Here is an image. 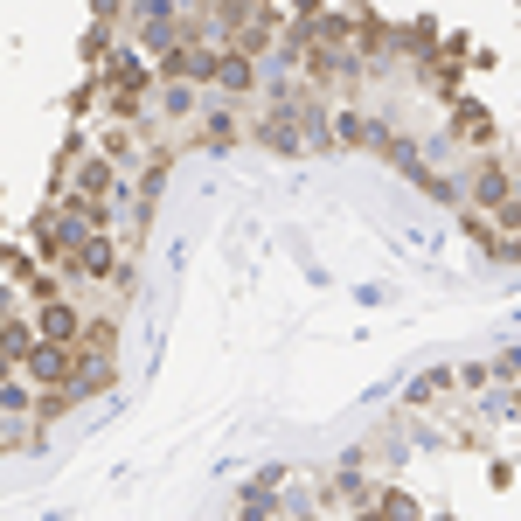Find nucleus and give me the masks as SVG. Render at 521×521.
<instances>
[{"label": "nucleus", "mask_w": 521, "mask_h": 521, "mask_svg": "<svg viewBox=\"0 0 521 521\" xmlns=\"http://www.w3.org/2000/svg\"><path fill=\"white\" fill-rule=\"evenodd\" d=\"M35 334H42V341H63V348H77V341H84V313H77L70 299H42Z\"/></svg>", "instance_id": "f257e3e1"}, {"label": "nucleus", "mask_w": 521, "mask_h": 521, "mask_svg": "<svg viewBox=\"0 0 521 521\" xmlns=\"http://www.w3.org/2000/svg\"><path fill=\"white\" fill-rule=\"evenodd\" d=\"M112 181H119V167H112V160H84V167H77L84 216H105V202H112Z\"/></svg>", "instance_id": "f03ea898"}, {"label": "nucleus", "mask_w": 521, "mask_h": 521, "mask_svg": "<svg viewBox=\"0 0 521 521\" xmlns=\"http://www.w3.org/2000/svg\"><path fill=\"white\" fill-rule=\"evenodd\" d=\"M334 146H383V126L362 112H334Z\"/></svg>", "instance_id": "7ed1b4c3"}, {"label": "nucleus", "mask_w": 521, "mask_h": 521, "mask_svg": "<svg viewBox=\"0 0 521 521\" xmlns=\"http://www.w3.org/2000/svg\"><path fill=\"white\" fill-rule=\"evenodd\" d=\"M452 132H459L466 146H487V139H494L487 112H480V105H466V98H452Z\"/></svg>", "instance_id": "20e7f679"}, {"label": "nucleus", "mask_w": 521, "mask_h": 521, "mask_svg": "<svg viewBox=\"0 0 521 521\" xmlns=\"http://www.w3.org/2000/svg\"><path fill=\"white\" fill-rule=\"evenodd\" d=\"M216 84H223V91H251V84H258V63L230 49V56H216Z\"/></svg>", "instance_id": "39448f33"}, {"label": "nucleus", "mask_w": 521, "mask_h": 521, "mask_svg": "<svg viewBox=\"0 0 521 521\" xmlns=\"http://www.w3.org/2000/svg\"><path fill=\"white\" fill-rule=\"evenodd\" d=\"M438 42V21H410V28H396V49H410V56H424Z\"/></svg>", "instance_id": "423d86ee"}, {"label": "nucleus", "mask_w": 521, "mask_h": 521, "mask_svg": "<svg viewBox=\"0 0 521 521\" xmlns=\"http://www.w3.org/2000/svg\"><path fill=\"white\" fill-rule=\"evenodd\" d=\"M112 237H91V251H84V271H91V278H105V271H112Z\"/></svg>", "instance_id": "0eeeda50"}, {"label": "nucleus", "mask_w": 521, "mask_h": 521, "mask_svg": "<svg viewBox=\"0 0 521 521\" xmlns=\"http://www.w3.org/2000/svg\"><path fill=\"white\" fill-rule=\"evenodd\" d=\"M0 271H7V285H35V264L21 258V251H7V264H0ZM35 292H42V285H35Z\"/></svg>", "instance_id": "6e6552de"}, {"label": "nucleus", "mask_w": 521, "mask_h": 521, "mask_svg": "<svg viewBox=\"0 0 521 521\" xmlns=\"http://www.w3.org/2000/svg\"><path fill=\"white\" fill-rule=\"evenodd\" d=\"M383 521H424V515H417L410 494H390V501H383Z\"/></svg>", "instance_id": "1a4fd4ad"}, {"label": "nucleus", "mask_w": 521, "mask_h": 521, "mask_svg": "<svg viewBox=\"0 0 521 521\" xmlns=\"http://www.w3.org/2000/svg\"><path fill=\"white\" fill-rule=\"evenodd\" d=\"M202 139H209V146H230V139H237V119H209Z\"/></svg>", "instance_id": "9d476101"}, {"label": "nucleus", "mask_w": 521, "mask_h": 521, "mask_svg": "<svg viewBox=\"0 0 521 521\" xmlns=\"http://www.w3.org/2000/svg\"><path fill=\"white\" fill-rule=\"evenodd\" d=\"M494 376H521V348H508V355L494 362Z\"/></svg>", "instance_id": "9b49d317"}, {"label": "nucleus", "mask_w": 521, "mask_h": 521, "mask_svg": "<svg viewBox=\"0 0 521 521\" xmlns=\"http://www.w3.org/2000/svg\"><path fill=\"white\" fill-rule=\"evenodd\" d=\"M355 521H383V515H355Z\"/></svg>", "instance_id": "f8f14e48"}]
</instances>
